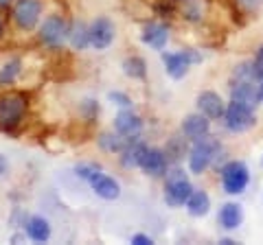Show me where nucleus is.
<instances>
[{"label":"nucleus","instance_id":"nucleus-1","mask_svg":"<svg viewBox=\"0 0 263 245\" xmlns=\"http://www.w3.org/2000/svg\"><path fill=\"white\" fill-rule=\"evenodd\" d=\"M219 151H221L219 140L211 138L209 134L202 136L200 140H193L191 153H189V169H191V173L202 175L204 171H206L213 165V160L217 158Z\"/></svg>","mask_w":263,"mask_h":245},{"label":"nucleus","instance_id":"nucleus-2","mask_svg":"<svg viewBox=\"0 0 263 245\" xmlns=\"http://www.w3.org/2000/svg\"><path fill=\"white\" fill-rule=\"evenodd\" d=\"M221 184H224V191L228 195H239L246 191V186L250 182V173L248 167L243 165L241 160H230L221 167Z\"/></svg>","mask_w":263,"mask_h":245},{"label":"nucleus","instance_id":"nucleus-3","mask_svg":"<svg viewBox=\"0 0 263 245\" xmlns=\"http://www.w3.org/2000/svg\"><path fill=\"white\" fill-rule=\"evenodd\" d=\"M27 112V96L22 92H9L0 96V125L11 129L24 118Z\"/></svg>","mask_w":263,"mask_h":245},{"label":"nucleus","instance_id":"nucleus-4","mask_svg":"<svg viewBox=\"0 0 263 245\" xmlns=\"http://www.w3.org/2000/svg\"><path fill=\"white\" fill-rule=\"evenodd\" d=\"M193 193V186L189 182V177L184 175V171L180 169H174L167 177V189H164V201L169 203V206H184L186 199L191 197Z\"/></svg>","mask_w":263,"mask_h":245},{"label":"nucleus","instance_id":"nucleus-5","mask_svg":"<svg viewBox=\"0 0 263 245\" xmlns=\"http://www.w3.org/2000/svg\"><path fill=\"white\" fill-rule=\"evenodd\" d=\"M224 120H226V127L230 132L241 134V132H248L250 127H254L257 116H254V108H250V105H243L239 101H230L226 105Z\"/></svg>","mask_w":263,"mask_h":245},{"label":"nucleus","instance_id":"nucleus-6","mask_svg":"<svg viewBox=\"0 0 263 245\" xmlns=\"http://www.w3.org/2000/svg\"><path fill=\"white\" fill-rule=\"evenodd\" d=\"M202 62V55L197 51H182V53H162V64H164V70H167L169 77L174 79H182L191 64Z\"/></svg>","mask_w":263,"mask_h":245},{"label":"nucleus","instance_id":"nucleus-7","mask_svg":"<svg viewBox=\"0 0 263 245\" xmlns=\"http://www.w3.org/2000/svg\"><path fill=\"white\" fill-rule=\"evenodd\" d=\"M40 15H42V3L40 0H18L13 7V22L22 31L35 29Z\"/></svg>","mask_w":263,"mask_h":245},{"label":"nucleus","instance_id":"nucleus-8","mask_svg":"<svg viewBox=\"0 0 263 245\" xmlns=\"http://www.w3.org/2000/svg\"><path fill=\"white\" fill-rule=\"evenodd\" d=\"M66 37H68V24L62 15H48L44 24L40 27V39L46 46H62Z\"/></svg>","mask_w":263,"mask_h":245},{"label":"nucleus","instance_id":"nucleus-9","mask_svg":"<svg viewBox=\"0 0 263 245\" xmlns=\"http://www.w3.org/2000/svg\"><path fill=\"white\" fill-rule=\"evenodd\" d=\"M114 42V24L110 18H97L90 24V46L105 51Z\"/></svg>","mask_w":263,"mask_h":245},{"label":"nucleus","instance_id":"nucleus-10","mask_svg":"<svg viewBox=\"0 0 263 245\" xmlns=\"http://www.w3.org/2000/svg\"><path fill=\"white\" fill-rule=\"evenodd\" d=\"M88 184L92 186V191L101 199L112 201V199H119V195H121V186H119L117 179L110 177V175H105V173H101V171H97V173L88 179Z\"/></svg>","mask_w":263,"mask_h":245},{"label":"nucleus","instance_id":"nucleus-11","mask_svg":"<svg viewBox=\"0 0 263 245\" xmlns=\"http://www.w3.org/2000/svg\"><path fill=\"white\" fill-rule=\"evenodd\" d=\"M114 129L125 138H138V134L143 132V120L132 110H123L114 118Z\"/></svg>","mask_w":263,"mask_h":245},{"label":"nucleus","instance_id":"nucleus-12","mask_svg":"<svg viewBox=\"0 0 263 245\" xmlns=\"http://www.w3.org/2000/svg\"><path fill=\"white\" fill-rule=\"evenodd\" d=\"M230 101H239L243 105H250V108H257V103L261 101L259 88L250 79H239L230 88Z\"/></svg>","mask_w":263,"mask_h":245},{"label":"nucleus","instance_id":"nucleus-13","mask_svg":"<svg viewBox=\"0 0 263 245\" xmlns=\"http://www.w3.org/2000/svg\"><path fill=\"white\" fill-rule=\"evenodd\" d=\"M141 169L152 177L164 175L167 173V153H164L162 149H156V147H152V149L147 147L145 156L141 160Z\"/></svg>","mask_w":263,"mask_h":245},{"label":"nucleus","instance_id":"nucleus-14","mask_svg":"<svg viewBox=\"0 0 263 245\" xmlns=\"http://www.w3.org/2000/svg\"><path fill=\"white\" fill-rule=\"evenodd\" d=\"M209 132H211V118L204 116L202 112L189 114V116L182 120V134L189 138V140H200V138L206 136Z\"/></svg>","mask_w":263,"mask_h":245},{"label":"nucleus","instance_id":"nucleus-15","mask_svg":"<svg viewBox=\"0 0 263 245\" xmlns=\"http://www.w3.org/2000/svg\"><path fill=\"white\" fill-rule=\"evenodd\" d=\"M197 108L209 118H221L226 112V105L221 101V96L217 92H213V90H204V92L197 96Z\"/></svg>","mask_w":263,"mask_h":245},{"label":"nucleus","instance_id":"nucleus-16","mask_svg":"<svg viewBox=\"0 0 263 245\" xmlns=\"http://www.w3.org/2000/svg\"><path fill=\"white\" fill-rule=\"evenodd\" d=\"M141 37H143V42L147 46L156 48V51H162L164 44H167V39H169V29L164 27V24H160V22H149L143 29Z\"/></svg>","mask_w":263,"mask_h":245},{"label":"nucleus","instance_id":"nucleus-17","mask_svg":"<svg viewBox=\"0 0 263 245\" xmlns=\"http://www.w3.org/2000/svg\"><path fill=\"white\" fill-rule=\"evenodd\" d=\"M243 221V210L239 203H233V201H228L221 206L219 210V223L224 230H237V228L241 226Z\"/></svg>","mask_w":263,"mask_h":245},{"label":"nucleus","instance_id":"nucleus-18","mask_svg":"<svg viewBox=\"0 0 263 245\" xmlns=\"http://www.w3.org/2000/svg\"><path fill=\"white\" fill-rule=\"evenodd\" d=\"M145 151H147V145L145 142H138L136 138L132 140L125 149H123L121 153V162H123V167H127V169H134V167H141V160L145 156Z\"/></svg>","mask_w":263,"mask_h":245},{"label":"nucleus","instance_id":"nucleus-19","mask_svg":"<svg viewBox=\"0 0 263 245\" xmlns=\"http://www.w3.org/2000/svg\"><path fill=\"white\" fill-rule=\"evenodd\" d=\"M184 206L191 217H204V215H209V210H211V197L204 191H193Z\"/></svg>","mask_w":263,"mask_h":245},{"label":"nucleus","instance_id":"nucleus-20","mask_svg":"<svg viewBox=\"0 0 263 245\" xmlns=\"http://www.w3.org/2000/svg\"><path fill=\"white\" fill-rule=\"evenodd\" d=\"M27 234L33 241L44 243V241H48V236H51V223H48L44 217H31L27 221Z\"/></svg>","mask_w":263,"mask_h":245},{"label":"nucleus","instance_id":"nucleus-21","mask_svg":"<svg viewBox=\"0 0 263 245\" xmlns=\"http://www.w3.org/2000/svg\"><path fill=\"white\" fill-rule=\"evenodd\" d=\"M68 39L72 48L84 51L86 46H90V27H86L84 22H75L72 27H68Z\"/></svg>","mask_w":263,"mask_h":245},{"label":"nucleus","instance_id":"nucleus-22","mask_svg":"<svg viewBox=\"0 0 263 245\" xmlns=\"http://www.w3.org/2000/svg\"><path fill=\"white\" fill-rule=\"evenodd\" d=\"M132 140H134V138H125V136H121L119 132L117 134H101V136H99V145H101V149L110 151V153H121Z\"/></svg>","mask_w":263,"mask_h":245},{"label":"nucleus","instance_id":"nucleus-23","mask_svg":"<svg viewBox=\"0 0 263 245\" xmlns=\"http://www.w3.org/2000/svg\"><path fill=\"white\" fill-rule=\"evenodd\" d=\"M123 72H125L127 77L132 79H145L147 75V64L143 57H127L125 62H123Z\"/></svg>","mask_w":263,"mask_h":245},{"label":"nucleus","instance_id":"nucleus-24","mask_svg":"<svg viewBox=\"0 0 263 245\" xmlns=\"http://www.w3.org/2000/svg\"><path fill=\"white\" fill-rule=\"evenodd\" d=\"M22 70V62L20 59H11L9 64H5V68L0 70V86H9L15 81V77Z\"/></svg>","mask_w":263,"mask_h":245},{"label":"nucleus","instance_id":"nucleus-25","mask_svg":"<svg viewBox=\"0 0 263 245\" xmlns=\"http://www.w3.org/2000/svg\"><path fill=\"white\" fill-rule=\"evenodd\" d=\"M252 77L263 81V46L257 51V57H254V62H252Z\"/></svg>","mask_w":263,"mask_h":245},{"label":"nucleus","instance_id":"nucleus-26","mask_svg":"<svg viewBox=\"0 0 263 245\" xmlns=\"http://www.w3.org/2000/svg\"><path fill=\"white\" fill-rule=\"evenodd\" d=\"M108 99H110L114 105H119V108H129V105H132V99H129L127 94H123V92H110Z\"/></svg>","mask_w":263,"mask_h":245},{"label":"nucleus","instance_id":"nucleus-27","mask_svg":"<svg viewBox=\"0 0 263 245\" xmlns=\"http://www.w3.org/2000/svg\"><path fill=\"white\" fill-rule=\"evenodd\" d=\"M75 171H77V175H79V177L90 179V177H92V175L97 173V171H101V169H99V167H95V165H79Z\"/></svg>","mask_w":263,"mask_h":245},{"label":"nucleus","instance_id":"nucleus-28","mask_svg":"<svg viewBox=\"0 0 263 245\" xmlns=\"http://www.w3.org/2000/svg\"><path fill=\"white\" fill-rule=\"evenodd\" d=\"M246 11H257V9H261V5H263V0H237Z\"/></svg>","mask_w":263,"mask_h":245},{"label":"nucleus","instance_id":"nucleus-29","mask_svg":"<svg viewBox=\"0 0 263 245\" xmlns=\"http://www.w3.org/2000/svg\"><path fill=\"white\" fill-rule=\"evenodd\" d=\"M86 112H88V118H95L97 114H99V105H97V101H92V99H88V101H84V105H81Z\"/></svg>","mask_w":263,"mask_h":245},{"label":"nucleus","instance_id":"nucleus-30","mask_svg":"<svg viewBox=\"0 0 263 245\" xmlns=\"http://www.w3.org/2000/svg\"><path fill=\"white\" fill-rule=\"evenodd\" d=\"M132 243L134 245H152V236H147V234H134L132 236Z\"/></svg>","mask_w":263,"mask_h":245},{"label":"nucleus","instance_id":"nucleus-31","mask_svg":"<svg viewBox=\"0 0 263 245\" xmlns=\"http://www.w3.org/2000/svg\"><path fill=\"white\" fill-rule=\"evenodd\" d=\"M7 173H9V162H7L5 156H0V179H3Z\"/></svg>","mask_w":263,"mask_h":245},{"label":"nucleus","instance_id":"nucleus-32","mask_svg":"<svg viewBox=\"0 0 263 245\" xmlns=\"http://www.w3.org/2000/svg\"><path fill=\"white\" fill-rule=\"evenodd\" d=\"M13 3V0H0V7H9Z\"/></svg>","mask_w":263,"mask_h":245},{"label":"nucleus","instance_id":"nucleus-33","mask_svg":"<svg viewBox=\"0 0 263 245\" xmlns=\"http://www.w3.org/2000/svg\"><path fill=\"white\" fill-rule=\"evenodd\" d=\"M3 33H5V27H3V20H0V37H3Z\"/></svg>","mask_w":263,"mask_h":245},{"label":"nucleus","instance_id":"nucleus-34","mask_svg":"<svg viewBox=\"0 0 263 245\" xmlns=\"http://www.w3.org/2000/svg\"><path fill=\"white\" fill-rule=\"evenodd\" d=\"M259 94H261V101H263V84H261V88H259Z\"/></svg>","mask_w":263,"mask_h":245}]
</instances>
